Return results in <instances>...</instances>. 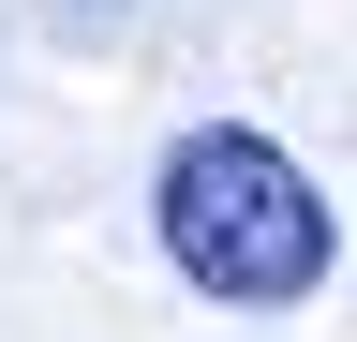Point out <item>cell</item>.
<instances>
[{
  "label": "cell",
  "mask_w": 357,
  "mask_h": 342,
  "mask_svg": "<svg viewBox=\"0 0 357 342\" xmlns=\"http://www.w3.org/2000/svg\"><path fill=\"white\" fill-rule=\"evenodd\" d=\"M149 224H164V268L194 297H223V313H298V297L342 268V208L312 194V164L268 149L253 119H208V134L164 149Z\"/></svg>",
  "instance_id": "obj_1"
}]
</instances>
